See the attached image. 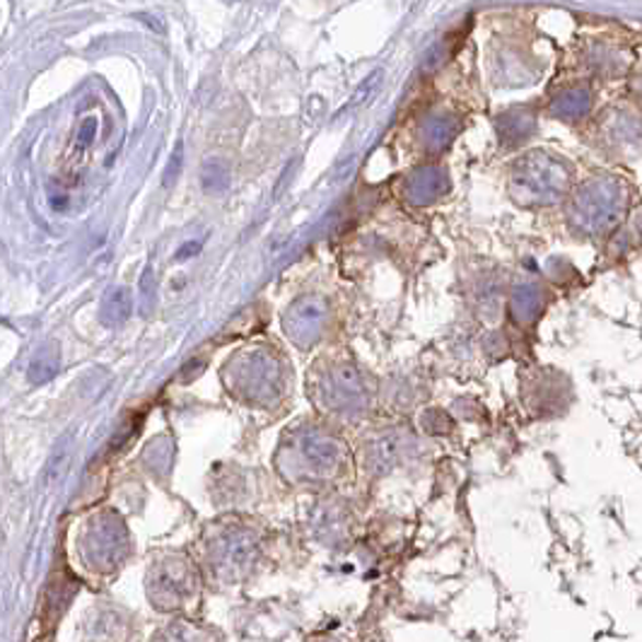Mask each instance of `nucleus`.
Segmentation results:
<instances>
[{
	"label": "nucleus",
	"mask_w": 642,
	"mask_h": 642,
	"mask_svg": "<svg viewBox=\"0 0 642 642\" xmlns=\"http://www.w3.org/2000/svg\"><path fill=\"white\" fill-rule=\"evenodd\" d=\"M198 594L196 568L184 555H168L148 570V599L160 611H182Z\"/></svg>",
	"instance_id": "nucleus-1"
},
{
	"label": "nucleus",
	"mask_w": 642,
	"mask_h": 642,
	"mask_svg": "<svg viewBox=\"0 0 642 642\" xmlns=\"http://www.w3.org/2000/svg\"><path fill=\"white\" fill-rule=\"evenodd\" d=\"M568 184V172L561 162L543 152L527 154L517 162L513 174V194L519 204H553Z\"/></svg>",
	"instance_id": "nucleus-2"
},
{
	"label": "nucleus",
	"mask_w": 642,
	"mask_h": 642,
	"mask_svg": "<svg viewBox=\"0 0 642 642\" xmlns=\"http://www.w3.org/2000/svg\"><path fill=\"white\" fill-rule=\"evenodd\" d=\"M128 553V534L116 515L92 517L82 534V558L98 573H112Z\"/></svg>",
	"instance_id": "nucleus-3"
},
{
	"label": "nucleus",
	"mask_w": 642,
	"mask_h": 642,
	"mask_svg": "<svg viewBox=\"0 0 642 642\" xmlns=\"http://www.w3.org/2000/svg\"><path fill=\"white\" fill-rule=\"evenodd\" d=\"M256 539L244 527H228L213 539L208 549V561L222 582H237L249 573L256 558Z\"/></svg>",
	"instance_id": "nucleus-4"
},
{
	"label": "nucleus",
	"mask_w": 642,
	"mask_h": 642,
	"mask_svg": "<svg viewBox=\"0 0 642 642\" xmlns=\"http://www.w3.org/2000/svg\"><path fill=\"white\" fill-rule=\"evenodd\" d=\"M234 387L242 391L247 399L268 403L278 397L283 372L280 365L271 358L264 351H254L242 355L240 360L234 363Z\"/></svg>",
	"instance_id": "nucleus-5"
},
{
	"label": "nucleus",
	"mask_w": 642,
	"mask_h": 642,
	"mask_svg": "<svg viewBox=\"0 0 642 642\" xmlns=\"http://www.w3.org/2000/svg\"><path fill=\"white\" fill-rule=\"evenodd\" d=\"M136 623L122 606L104 601L82 616V642H134Z\"/></svg>",
	"instance_id": "nucleus-6"
},
{
	"label": "nucleus",
	"mask_w": 642,
	"mask_h": 642,
	"mask_svg": "<svg viewBox=\"0 0 642 642\" xmlns=\"http://www.w3.org/2000/svg\"><path fill=\"white\" fill-rule=\"evenodd\" d=\"M326 300L321 295H305L290 305L283 317V329L293 343L309 348L321 336L326 321Z\"/></svg>",
	"instance_id": "nucleus-7"
},
{
	"label": "nucleus",
	"mask_w": 642,
	"mask_h": 642,
	"mask_svg": "<svg viewBox=\"0 0 642 642\" xmlns=\"http://www.w3.org/2000/svg\"><path fill=\"white\" fill-rule=\"evenodd\" d=\"M324 399L331 409H339V411L363 409L365 406V382L358 372V367H353L348 363L336 365L334 370L326 375Z\"/></svg>",
	"instance_id": "nucleus-8"
},
{
	"label": "nucleus",
	"mask_w": 642,
	"mask_h": 642,
	"mask_svg": "<svg viewBox=\"0 0 642 642\" xmlns=\"http://www.w3.org/2000/svg\"><path fill=\"white\" fill-rule=\"evenodd\" d=\"M300 455L309 463V471L331 473L339 469L343 449L334 437L321 431H307L300 439Z\"/></svg>",
	"instance_id": "nucleus-9"
},
{
	"label": "nucleus",
	"mask_w": 642,
	"mask_h": 642,
	"mask_svg": "<svg viewBox=\"0 0 642 642\" xmlns=\"http://www.w3.org/2000/svg\"><path fill=\"white\" fill-rule=\"evenodd\" d=\"M445 176L439 170H421L406 182V196L415 206H427L443 194Z\"/></svg>",
	"instance_id": "nucleus-10"
},
{
	"label": "nucleus",
	"mask_w": 642,
	"mask_h": 642,
	"mask_svg": "<svg viewBox=\"0 0 642 642\" xmlns=\"http://www.w3.org/2000/svg\"><path fill=\"white\" fill-rule=\"evenodd\" d=\"M130 312H134V300H130V293L126 288H112L104 295L100 307V319L104 326H122Z\"/></svg>",
	"instance_id": "nucleus-11"
},
{
	"label": "nucleus",
	"mask_w": 642,
	"mask_h": 642,
	"mask_svg": "<svg viewBox=\"0 0 642 642\" xmlns=\"http://www.w3.org/2000/svg\"><path fill=\"white\" fill-rule=\"evenodd\" d=\"M406 447V437L399 433H391L379 437L370 447V463L377 471H387L389 467H394L401 457V449Z\"/></svg>",
	"instance_id": "nucleus-12"
},
{
	"label": "nucleus",
	"mask_w": 642,
	"mask_h": 642,
	"mask_svg": "<svg viewBox=\"0 0 642 642\" xmlns=\"http://www.w3.org/2000/svg\"><path fill=\"white\" fill-rule=\"evenodd\" d=\"M152 642H218V640H213L210 630L204 626H196L192 621H176V623L164 626Z\"/></svg>",
	"instance_id": "nucleus-13"
},
{
	"label": "nucleus",
	"mask_w": 642,
	"mask_h": 642,
	"mask_svg": "<svg viewBox=\"0 0 642 642\" xmlns=\"http://www.w3.org/2000/svg\"><path fill=\"white\" fill-rule=\"evenodd\" d=\"M58 372V348L56 346H44L37 355H34V360L27 370V379L32 385H44V382H51Z\"/></svg>",
	"instance_id": "nucleus-14"
},
{
	"label": "nucleus",
	"mask_w": 642,
	"mask_h": 642,
	"mask_svg": "<svg viewBox=\"0 0 642 642\" xmlns=\"http://www.w3.org/2000/svg\"><path fill=\"white\" fill-rule=\"evenodd\" d=\"M457 118L455 116H433L431 122L425 124V146L427 148H445L447 142L457 136Z\"/></svg>",
	"instance_id": "nucleus-15"
},
{
	"label": "nucleus",
	"mask_w": 642,
	"mask_h": 642,
	"mask_svg": "<svg viewBox=\"0 0 642 642\" xmlns=\"http://www.w3.org/2000/svg\"><path fill=\"white\" fill-rule=\"evenodd\" d=\"M98 128H100V122L98 116H88L82 118V124L78 126L76 130V138H73V146H70V158L80 160L82 154H88V150L94 146V140H98Z\"/></svg>",
	"instance_id": "nucleus-16"
},
{
	"label": "nucleus",
	"mask_w": 642,
	"mask_h": 642,
	"mask_svg": "<svg viewBox=\"0 0 642 642\" xmlns=\"http://www.w3.org/2000/svg\"><path fill=\"white\" fill-rule=\"evenodd\" d=\"M534 128V118L529 114H507L503 122H501V136L505 138V142H517V140H525Z\"/></svg>",
	"instance_id": "nucleus-17"
},
{
	"label": "nucleus",
	"mask_w": 642,
	"mask_h": 642,
	"mask_svg": "<svg viewBox=\"0 0 642 642\" xmlns=\"http://www.w3.org/2000/svg\"><path fill=\"white\" fill-rule=\"evenodd\" d=\"M200 180H204V188L208 194H222L230 184V170L225 168V162L210 160V162H206Z\"/></svg>",
	"instance_id": "nucleus-18"
},
{
	"label": "nucleus",
	"mask_w": 642,
	"mask_h": 642,
	"mask_svg": "<svg viewBox=\"0 0 642 642\" xmlns=\"http://www.w3.org/2000/svg\"><path fill=\"white\" fill-rule=\"evenodd\" d=\"M587 104H589V100H587L585 92H568L555 102L553 110L558 116H580L582 112L587 110Z\"/></svg>",
	"instance_id": "nucleus-19"
},
{
	"label": "nucleus",
	"mask_w": 642,
	"mask_h": 642,
	"mask_svg": "<svg viewBox=\"0 0 642 642\" xmlns=\"http://www.w3.org/2000/svg\"><path fill=\"white\" fill-rule=\"evenodd\" d=\"M154 288H158V283H154V271L152 266H148L140 276V312L142 314H150L154 300H158V290Z\"/></svg>",
	"instance_id": "nucleus-20"
},
{
	"label": "nucleus",
	"mask_w": 642,
	"mask_h": 642,
	"mask_svg": "<svg viewBox=\"0 0 642 642\" xmlns=\"http://www.w3.org/2000/svg\"><path fill=\"white\" fill-rule=\"evenodd\" d=\"M537 307H539L537 290H531L529 285H527V288L517 290V295H515V312L521 319H531L534 314H537Z\"/></svg>",
	"instance_id": "nucleus-21"
},
{
	"label": "nucleus",
	"mask_w": 642,
	"mask_h": 642,
	"mask_svg": "<svg viewBox=\"0 0 642 642\" xmlns=\"http://www.w3.org/2000/svg\"><path fill=\"white\" fill-rule=\"evenodd\" d=\"M182 162H184V146H182V142H176V148H174L170 164H168V172H164V180H162L164 186H172L176 180H180Z\"/></svg>",
	"instance_id": "nucleus-22"
},
{
	"label": "nucleus",
	"mask_w": 642,
	"mask_h": 642,
	"mask_svg": "<svg viewBox=\"0 0 642 642\" xmlns=\"http://www.w3.org/2000/svg\"><path fill=\"white\" fill-rule=\"evenodd\" d=\"M198 249H200V242H192V244H184V247H182V252H180V254H176V259L196 256V254H198Z\"/></svg>",
	"instance_id": "nucleus-23"
}]
</instances>
